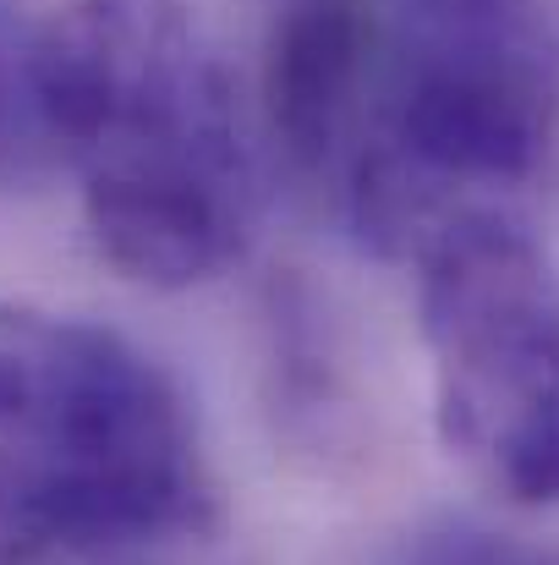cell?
<instances>
[{"label":"cell","instance_id":"6","mask_svg":"<svg viewBox=\"0 0 559 565\" xmlns=\"http://www.w3.org/2000/svg\"><path fill=\"white\" fill-rule=\"evenodd\" d=\"M44 160H55V149L33 94V28L0 11V177H33Z\"/></svg>","mask_w":559,"mask_h":565},{"label":"cell","instance_id":"4","mask_svg":"<svg viewBox=\"0 0 559 565\" xmlns=\"http://www.w3.org/2000/svg\"><path fill=\"white\" fill-rule=\"evenodd\" d=\"M433 417L510 505H559V275L505 209H450L417 242Z\"/></svg>","mask_w":559,"mask_h":565},{"label":"cell","instance_id":"7","mask_svg":"<svg viewBox=\"0 0 559 565\" xmlns=\"http://www.w3.org/2000/svg\"><path fill=\"white\" fill-rule=\"evenodd\" d=\"M406 565H559V561L544 555V550H533V544H522V539L450 522V527L422 533V539L411 544V561Z\"/></svg>","mask_w":559,"mask_h":565},{"label":"cell","instance_id":"3","mask_svg":"<svg viewBox=\"0 0 559 565\" xmlns=\"http://www.w3.org/2000/svg\"><path fill=\"white\" fill-rule=\"evenodd\" d=\"M555 132L559 39L533 0H389L368 154L341 203L368 242L417 247L439 192L527 182Z\"/></svg>","mask_w":559,"mask_h":565},{"label":"cell","instance_id":"2","mask_svg":"<svg viewBox=\"0 0 559 565\" xmlns=\"http://www.w3.org/2000/svg\"><path fill=\"white\" fill-rule=\"evenodd\" d=\"M203 516L176 379L110 324L0 302V565H99Z\"/></svg>","mask_w":559,"mask_h":565},{"label":"cell","instance_id":"1","mask_svg":"<svg viewBox=\"0 0 559 565\" xmlns=\"http://www.w3.org/2000/svg\"><path fill=\"white\" fill-rule=\"evenodd\" d=\"M39 121L83 182L94 247L186 291L241 258L258 171L236 83L186 0H66L33 28Z\"/></svg>","mask_w":559,"mask_h":565},{"label":"cell","instance_id":"5","mask_svg":"<svg viewBox=\"0 0 559 565\" xmlns=\"http://www.w3.org/2000/svg\"><path fill=\"white\" fill-rule=\"evenodd\" d=\"M378 11L368 0H286L264 50V116L286 166L346 198L373 132Z\"/></svg>","mask_w":559,"mask_h":565}]
</instances>
